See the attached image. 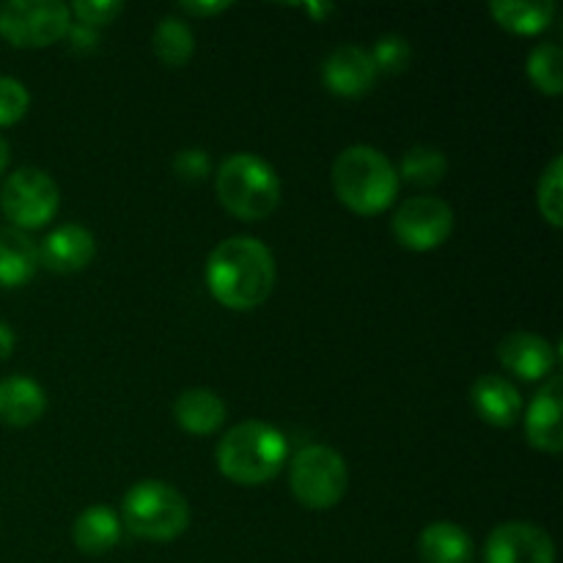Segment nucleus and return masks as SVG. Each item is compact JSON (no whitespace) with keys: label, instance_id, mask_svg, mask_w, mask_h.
<instances>
[{"label":"nucleus","instance_id":"1","mask_svg":"<svg viewBox=\"0 0 563 563\" xmlns=\"http://www.w3.org/2000/svg\"><path fill=\"white\" fill-rule=\"evenodd\" d=\"M209 295L231 311H253L275 286V258L256 236H229L207 262Z\"/></svg>","mask_w":563,"mask_h":563},{"label":"nucleus","instance_id":"2","mask_svg":"<svg viewBox=\"0 0 563 563\" xmlns=\"http://www.w3.org/2000/svg\"><path fill=\"white\" fill-rule=\"evenodd\" d=\"M286 456L289 445L278 429L264 421H242L223 434L214 460L229 482L258 487L278 476Z\"/></svg>","mask_w":563,"mask_h":563},{"label":"nucleus","instance_id":"3","mask_svg":"<svg viewBox=\"0 0 563 563\" xmlns=\"http://www.w3.org/2000/svg\"><path fill=\"white\" fill-rule=\"evenodd\" d=\"M333 187L339 201L355 214H379L399 196V174L379 148L350 146L335 157Z\"/></svg>","mask_w":563,"mask_h":563},{"label":"nucleus","instance_id":"4","mask_svg":"<svg viewBox=\"0 0 563 563\" xmlns=\"http://www.w3.org/2000/svg\"><path fill=\"white\" fill-rule=\"evenodd\" d=\"M214 190L220 203L247 223L269 218L280 203V179L275 168L267 159L247 152L231 154L220 163Z\"/></svg>","mask_w":563,"mask_h":563},{"label":"nucleus","instance_id":"5","mask_svg":"<svg viewBox=\"0 0 563 563\" xmlns=\"http://www.w3.org/2000/svg\"><path fill=\"white\" fill-rule=\"evenodd\" d=\"M121 511L126 531L146 542H174L190 526L185 495L157 478L137 482L121 500Z\"/></svg>","mask_w":563,"mask_h":563},{"label":"nucleus","instance_id":"6","mask_svg":"<svg viewBox=\"0 0 563 563\" xmlns=\"http://www.w3.org/2000/svg\"><path fill=\"white\" fill-rule=\"evenodd\" d=\"M289 484L291 495L306 509L324 511L339 506V500L346 495L350 471L339 451L328 449V445H306L291 460Z\"/></svg>","mask_w":563,"mask_h":563},{"label":"nucleus","instance_id":"7","mask_svg":"<svg viewBox=\"0 0 563 563\" xmlns=\"http://www.w3.org/2000/svg\"><path fill=\"white\" fill-rule=\"evenodd\" d=\"M69 27V5L58 0H9L0 5V38L11 47H49L60 42Z\"/></svg>","mask_w":563,"mask_h":563},{"label":"nucleus","instance_id":"8","mask_svg":"<svg viewBox=\"0 0 563 563\" xmlns=\"http://www.w3.org/2000/svg\"><path fill=\"white\" fill-rule=\"evenodd\" d=\"M60 190L42 168H16L0 187V209L11 229H42L55 218Z\"/></svg>","mask_w":563,"mask_h":563},{"label":"nucleus","instance_id":"9","mask_svg":"<svg viewBox=\"0 0 563 563\" xmlns=\"http://www.w3.org/2000/svg\"><path fill=\"white\" fill-rule=\"evenodd\" d=\"M390 229H394L399 245L407 247V251H434L454 231V209L443 198L416 196L396 209Z\"/></svg>","mask_w":563,"mask_h":563},{"label":"nucleus","instance_id":"10","mask_svg":"<svg viewBox=\"0 0 563 563\" xmlns=\"http://www.w3.org/2000/svg\"><path fill=\"white\" fill-rule=\"evenodd\" d=\"M487 563H555V544L544 528L533 522H504L484 548Z\"/></svg>","mask_w":563,"mask_h":563},{"label":"nucleus","instance_id":"11","mask_svg":"<svg viewBox=\"0 0 563 563\" xmlns=\"http://www.w3.org/2000/svg\"><path fill=\"white\" fill-rule=\"evenodd\" d=\"M322 80L335 97L357 99L372 91L377 82V69H374L368 49L357 47V44H341L322 64Z\"/></svg>","mask_w":563,"mask_h":563},{"label":"nucleus","instance_id":"12","mask_svg":"<svg viewBox=\"0 0 563 563\" xmlns=\"http://www.w3.org/2000/svg\"><path fill=\"white\" fill-rule=\"evenodd\" d=\"M498 361L504 363L506 372L517 374L520 379L537 383V379L553 377V368L559 355L548 339L528 330H515L498 344Z\"/></svg>","mask_w":563,"mask_h":563},{"label":"nucleus","instance_id":"13","mask_svg":"<svg viewBox=\"0 0 563 563\" xmlns=\"http://www.w3.org/2000/svg\"><path fill=\"white\" fill-rule=\"evenodd\" d=\"M561 412H563V383L559 374H553V377L542 385V390L533 396L531 407H528L526 438L533 449L548 451V454H559L563 449Z\"/></svg>","mask_w":563,"mask_h":563},{"label":"nucleus","instance_id":"14","mask_svg":"<svg viewBox=\"0 0 563 563\" xmlns=\"http://www.w3.org/2000/svg\"><path fill=\"white\" fill-rule=\"evenodd\" d=\"M97 256V240L82 225H60L38 245V267L49 273H80Z\"/></svg>","mask_w":563,"mask_h":563},{"label":"nucleus","instance_id":"15","mask_svg":"<svg viewBox=\"0 0 563 563\" xmlns=\"http://www.w3.org/2000/svg\"><path fill=\"white\" fill-rule=\"evenodd\" d=\"M471 401L476 416L484 423L498 429L515 427L522 412L520 390L509 379L498 377V374H484V377H478L471 388Z\"/></svg>","mask_w":563,"mask_h":563},{"label":"nucleus","instance_id":"16","mask_svg":"<svg viewBox=\"0 0 563 563\" xmlns=\"http://www.w3.org/2000/svg\"><path fill=\"white\" fill-rule=\"evenodd\" d=\"M47 396L42 385L31 377L0 379V423L5 427H31L44 416Z\"/></svg>","mask_w":563,"mask_h":563},{"label":"nucleus","instance_id":"17","mask_svg":"<svg viewBox=\"0 0 563 563\" xmlns=\"http://www.w3.org/2000/svg\"><path fill=\"white\" fill-rule=\"evenodd\" d=\"M174 418L187 434H207L218 432L225 421V405L214 390L209 388H190L181 390L174 405Z\"/></svg>","mask_w":563,"mask_h":563},{"label":"nucleus","instance_id":"18","mask_svg":"<svg viewBox=\"0 0 563 563\" xmlns=\"http://www.w3.org/2000/svg\"><path fill=\"white\" fill-rule=\"evenodd\" d=\"M38 269V247L20 229H0V289L25 286Z\"/></svg>","mask_w":563,"mask_h":563},{"label":"nucleus","instance_id":"19","mask_svg":"<svg viewBox=\"0 0 563 563\" xmlns=\"http://www.w3.org/2000/svg\"><path fill=\"white\" fill-rule=\"evenodd\" d=\"M121 520L108 506H88L71 528V542L86 555H104L119 544Z\"/></svg>","mask_w":563,"mask_h":563},{"label":"nucleus","instance_id":"20","mask_svg":"<svg viewBox=\"0 0 563 563\" xmlns=\"http://www.w3.org/2000/svg\"><path fill=\"white\" fill-rule=\"evenodd\" d=\"M423 563H473V539L456 522H432L418 539Z\"/></svg>","mask_w":563,"mask_h":563},{"label":"nucleus","instance_id":"21","mask_svg":"<svg viewBox=\"0 0 563 563\" xmlns=\"http://www.w3.org/2000/svg\"><path fill=\"white\" fill-rule=\"evenodd\" d=\"M489 14L509 33L537 36V33H542L553 22L555 3L553 0H493Z\"/></svg>","mask_w":563,"mask_h":563},{"label":"nucleus","instance_id":"22","mask_svg":"<svg viewBox=\"0 0 563 563\" xmlns=\"http://www.w3.org/2000/svg\"><path fill=\"white\" fill-rule=\"evenodd\" d=\"M152 47L154 55H157L165 66L179 69V66H185L187 60L192 58V53H196V36H192V27L187 25L185 20H179V16H163L157 31H154Z\"/></svg>","mask_w":563,"mask_h":563},{"label":"nucleus","instance_id":"23","mask_svg":"<svg viewBox=\"0 0 563 563\" xmlns=\"http://www.w3.org/2000/svg\"><path fill=\"white\" fill-rule=\"evenodd\" d=\"M396 174L416 187H434L449 174V159L434 146H412L405 152Z\"/></svg>","mask_w":563,"mask_h":563},{"label":"nucleus","instance_id":"24","mask_svg":"<svg viewBox=\"0 0 563 563\" xmlns=\"http://www.w3.org/2000/svg\"><path fill=\"white\" fill-rule=\"evenodd\" d=\"M528 77L533 86L548 97H561L563 93V53L559 44L548 42L533 47L528 55Z\"/></svg>","mask_w":563,"mask_h":563},{"label":"nucleus","instance_id":"25","mask_svg":"<svg viewBox=\"0 0 563 563\" xmlns=\"http://www.w3.org/2000/svg\"><path fill=\"white\" fill-rule=\"evenodd\" d=\"M561 176H563V157H553V163L544 168L542 179L537 187V203L542 218L548 220L553 229L563 225V190H561Z\"/></svg>","mask_w":563,"mask_h":563},{"label":"nucleus","instance_id":"26","mask_svg":"<svg viewBox=\"0 0 563 563\" xmlns=\"http://www.w3.org/2000/svg\"><path fill=\"white\" fill-rule=\"evenodd\" d=\"M368 55H372L377 75H379V71H388V75H399V71L405 69L407 64H410L412 47H410V42H407L405 36L388 33V36H383L377 44H374V49H368Z\"/></svg>","mask_w":563,"mask_h":563},{"label":"nucleus","instance_id":"27","mask_svg":"<svg viewBox=\"0 0 563 563\" xmlns=\"http://www.w3.org/2000/svg\"><path fill=\"white\" fill-rule=\"evenodd\" d=\"M31 108V93L14 77H0V126H11Z\"/></svg>","mask_w":563,"mask_h":563},{"label":"nucleus","instance_id":"28","mask_svg":"<svg viewBox=\"0 0 563 563\" xmlns=\"http://www.w3.org/2000/svg\"><path fill=\"white\" fill-rule=\"evenodd\" d=\"M121 11H124V3H119V0H75L69 5V14L77 16L80 25L86 27L110 25Z\"/></svg>","mask_w":563,"mask_h":563},{"label":"nucleus","instance_id":"29","mask_svg":"<svg viewBox=\"0 0 563 563\" xmlns=\"http://www.w3.org/2000/svg\"><path fill=\"white\" fill-rule=\"evenodd\" d=\"M174 170L181 181H203L209 176V157L203 148H181L174 159Z\"/></svg>","mask_w":563,"mask_h":563},{"label":"nucleus","instance_id":"30","mask_svg":"<svg viewBox=\"0 0 563 563\" xmlns=\"http://www.w3.org/2000/svg\"><path fill=\"white\" fill-rule=\"evenodd\" d=\"M179 9L187 11L190 16H214L229 9V3H192L190 0V3H181Z\"/></svg>","mask_w":563,"mask_h":563},{"label":"nucleus","instance_id":"31","mask_svg":"<svg viewBox=\"0 0 563 563\" xmlns=\"http://www.w3.org/2000/svg\"><path fill=\"white\" fill-rule=\"evenodd\" d=\"M11 350H14V333H11L9 324L0 322V361H5Z\"/></svg>","mask_w":563,"mask_h":563},{"label":"nucleus","instance_id":"32","mask_svg":"<svg viewBox=\"0 0 563 563\" xmlns=\"http://www.w3.org/2000/svg\"><path fill=\"white\" fill-rule=\"evenodd\" d=\"M5 165H9V143H5V137L0 135V174L5 170Z\"/></svg>","mask_w":563,"mask_h":563}]
</instances>
